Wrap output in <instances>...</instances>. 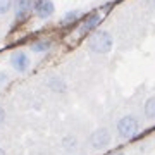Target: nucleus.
<instances>
[{"mask_svg":"<svg viewBox=\"0 0 155 155\" xmlns=\"http://www.w3.org/2000/svg\"><path fill=\"white\" fill-rule=\"evenodd\" d=\"M0 155H5V152H4V148H0Z\"/></svg>","mask_w":155,"mask_h":155,"instance_id":"nucleus-15","label":"nucleus"},{"mask_svg":"<svg viewBox=\"0 0 155 155\" xmlns=\"http://www.w3.org/2000/svg\"><path fill=\"white\" fill-rule=\"evenodd\" d=\"M112 45H114V40H112L110 33L105 31V29H98L95 31L88 40V48L95 54H109L112 50Z\"/></svg>","mask_w":155,"mask_h":155,"instance_id":"nucleus-1","label":"nucleus"},{"mask_svg":"<svg viewBox=\"0 0 155 155\" xmlns=\"http://www.w3.org/2000/svg\"><path fill=\"white\" fill-rule=\"evenodd\" d=\"M35 11L40 19H47L54 14V4H52V0H36Z\"/></svg>","mask_w":155,"mask_h":155,"instance_id":"nucleus-4","label":"nucleus"},{"mask_svg":"<svg viewBox=\"0 0 155 155\" xmlns=\"http://www.w3.org/2000/svg\"><path fill=\"white\" fill-rule=\"evenodd\" d=\"M11 5H12V0H0V14H5V12H9Z\"/></svg>","mask_w":155,"mask_h":155,"instance_id":"nucleus-11","label":"nucleus"},{"mask_svg":"<svg viewBox=\"0 0 155 155\" xmlns=\"http://www.w3.org/2000/svg\"><path fill=\"white\" fill-rule=\"evenodd\" d=\"M78 16H79V11H71L66 17H64V22H71V21H74V19H76Z\"/></svg>","mask_w":155,"mask_h":155,"instance_id":"nucleus-12","label":"nucleus"},{"mask_svg":"<svg viewBox=\"0 0 155 155\" xmlns=\"http://www.w3.org/2000/svg\"><path fill=\"white\" fill-rule=\"evenodd\" d=\"M33 0H16V17L17 19H24L31 12Z\"/></svg>","mask_w":155,"mask_h":155,"instance_id":"nucleus-7","label":"nucleus"},{"mask_svg":"<svg viewBox=\"0 0 155 155\" xmlns=\"http://www.w3.org/2000/svg\"><path fill=\"white\" fill-rule=\"evenodd\" d=\"M114 155H126L124 152H117V153H114Z\"/></svg>","mask_w":155,"mask_h":155,"instance_id":"nucleus-14","label":"nucleus"},{"mask_svg":"<svg viewBox=\"0 0 155 155\" xmlns=\"http://www.w3.org/2000/svg\"><path fill=\"white\" fill-rule=\"evenodd\" d=\"M11 62H12V66L16 67L17 71H26L29 66V59L26 54H22V52H16V54H12L11 57Z\"/></svg>","mask_w":155,"mask_h":155,"instance_id":"nucleus-6","label":"nucleus"},{"mask_svg":"<svg viewBox=\"0 0 155 155\" xmlns=\"http://www.w3.org/2000/svg\"><path fill=\"white\" fill-rule=\"evenodd\" d=\"M4 119H5V112H4V109H0V124L4 122Z\"/></svg>","mask_w":155,"mask_h":155,"instance_id":"nucleus-13","label":"nucleus"},{"mask_svg":"<svg viewBox=\"0 0 155 155\" xmlns=\"http://www.w3.org/2000/svg\"><path fill=\"white\" fill-rule=\"evenodd\" d=\"M48 48H50V41H47V40H40V41L31 45L33 52H45V50H48Z\"/></svg>","mask_w":155,"mask_h":155,"instance_id":"nucleus-9","label":"nucleus"},{"mask_svg":"<svg viewBox=\"0 0 155 155\" xmlns=\"http://www.w3.org/2000/svg\"><path fill=\"white\" fill-rule=\"evenodd\" d=\"M100 21H102V14H98V12H95V14H90V16L86 17L83 22H81L79 33L84 35L86 31H91V29H95V26H98Z\"/></svg>","mask_w":155,"mask_h":155,"instance_id":"nucleus-5","label":"nucleus"},{"mask_svg":"<svg viewBox=\"0 0 155 155\" xmlns=\"http://www.w3.org/2000/svg\"><path fill=\"white\" fill-rule=\"evenodd\" d=\"M145 116L148 119H155V97L147 100V104H145Z\"/></svg>","mask_w":155,"mask_h":155,"instance_id":"nucleus-8","label":"nucleus"},{"mask_svg":"<svg viewBox=\"0 0 155 155\" xmlns=\"http://www.w3.org/2000/svg\"><path fill=\"white\" fill-rule=\"evenodd\" d=\"M48 84H50V88L55 90V91H64V90H66V84H64V81H62V79H57V78H54V79H52Z\"/></svg>","mask_w":155,"mask_h":155,"instance_id":"nucleus-10","label":"nucleus"},{"mask_svg":"<svg viewBox=\"0 0 155 155\" xmlns=\"http://www.w3.org/2000/svg\"><path fill=\"white\" fill-rule=\"evenodd\" d=\"M90 143H91V147H93V148H97V150L105 148L107 145L110 143V133L107 131L105 127H100V129L93 131L91 138H90Z\"/></svg>","mask_w":155,"mask_h":155,"instance_id":"nucleus-3","label":"nucleus"},{"mask_svg":"<svg viewBox=\"0 0 155 155\" xmlns=\"http://www.w3.org/2000/svg\"><path fill=\"white\" fill-rule=\"evenodd\" d=\"M138 129H140V124L133 116H124L117 122V133L122 138H133L134 134L138 133Z\"/></svg>","mask_w":155,"mask_h":155,"instance_id":"nucleus-2","label":"nucleus"}]
</instances>
